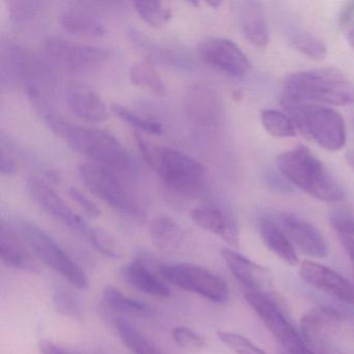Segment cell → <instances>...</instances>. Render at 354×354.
Wrapping results in <instances>:
<instances>
[{"instance_id": "25", "label": "cell", "mask_w": 354, "mask_h": 354, "mask_svg": "<svg viewBox=\"0 0 354 354\" xmlns=\"http://www.w3.org/2000/svg\"><path fill=\"white\" fill-rule=\"evenodd\" d=\"M153 244L162 252H171L179 250L185 241L183 227L169 216H158L150 225Z\"/></svg>"}, {"instance_id": "6", "label": "cell", "mask_w": 354, "mask_h": 354, "mask_svg": "<svg viewBox=\"0 0 354 354\" xmlns=\"http://www.w3.org/2000/svg\"><path fill=\"white\" fill-rule=\"evenodd\" d=\"M295 127L308 140L327 151H339L346 144V125L337 111L320 104L281 101Z\"/></svg>"}, {"instance_id": "15", "label": "cell", "mask_w": 354, "mask_h": 354, "mask_svg": "<svg viewBox=\"0 0 354 354\" xmlns=\"http://www.w3.org/2000/svg\"><path fill=\"white\" fill-rule=\"evenodd\" d=\"M300 277L308 285L341 301L354 304V286L337 271L318 263L304 261L300 264Z\"/></svg>"}, {"instance_id": "17", "label": "cell", "mask_w": 354, "mask_h": 354, "mask_svg": "<svg viewBox=\"0 0 354 354\" xmlns=\"http://www.w3.org/2000/svg\"><path fill=\"white\" fill-rule=\"evenodd\" d=\"M30 248L18 231L1 221L0 225V258L6 266L28 272H38L39 265L32 259Z\"/></svg>"}, {"instance_id": "16", "label": "cell", "mask_w": 354, "mask_h": 354, "mask_svg": "<svg viewBox=\"0 0 354 354\" xmlns=\"http://www.w3.org/2000/svg\"><path fill=\"white\" fill-rule=\"evenodd\" d=\"M221 254L232 274L250 292L262 294L272 287V277L264 267L248 260L231 248H221Z\"/></svg>"}, {"instance_id": "7", "label": "cell", "mask_w": 354, "mask_h": 354, "mask_svg": "<svg viewBox=\"0 0 354 354\" xmlns=\"http://www.w3.org/2000/svg\"><path fill=\"white\" fill-rule=\"evenodd\" d=\"M17 231L30 252L43 264L63 277L73 287L80 290L88 287V277L84 270L44 230L32 221L20 219Z\"/></svg>"}, {"instance_id": "36", "label": "cell", "mask_w": 354, "mask_h": 354, "mask_svg": "<svg viewBox=\"0 0 354 354\" xmlns=\"http://www.w3.org/2000/svg\"><path fill=\"white\" fill-rule=\"evenodd\" d=\"M99 252L111 259H119L122 252L117 242L103 230L95 227L88 240Z\"/></svg>"}, {"instance_id": "10", "label": "cell", "mask_w": 354, "mask_h": 354, "mask_svg": "<svg viewBox=\"0 0 354 354\" xmlns=\"http://www.w3.org/2000/svg\"><path fill=\"white\" fill-rule=\"evenodd\" d=\"M26 189L35 204L48 216L88 240L95 227L77 214L48 183L40 178L30 177Z\"/></svg>"}, {"instance_id": "21", "label": "cell", "mask_w": 354, "mask_h": 354, "mask_svg": "<svg viewBox=\"0 0 354 354\" xmlns=\"http://www.w3.org/2000/svg\"><path fill=\"white\" fill-rule=\"evenodd\" d=\"M122 279L126 283L148 295L167 298L171 296L169 286L158 279L147 266L145 261L136 259L126 264L121 270Z\"/></svg>"}, {"instance_id": "30", "label": "cell", "mask_w": 354, "mask_h": 354, "mask_svg": "<svg viewBox=\"0 0 354 354\" xmlns=\"http://www.w3.org/2000/svg\"><path fill=\"white\" fill-rule=\"evenodd\" d=\"M103 298L107 306L115 312L136 317H145L150 314V308L145 302L124 295L113 286L105 288Z\"/></svg>"}, {"instance_id": "40", "label": "cell", "mask_w": 354, "mask_h": 354, "mask_svg": "<svg viewBox=\"0 0 354 354\" xmlns=\"http://www.w3.org/2000/svg\"><path fill=\"white\" fill-rule=\"evenodd\" d=\"M69 196L84 211L86 215L92 217V218H97V217L100 216V209L82 190L78 189V188L71 187L69 189Z\"/></svg>"}, {"instance_id": "9", "label": "cell", "mask_w": 354, "mask_h": 354, "mask_svg": "<svg viewBox=\"0 0 354 354\" xmlns=\"http://www.w3.org/2000/svg\"><path fill=\"white\" fill-rule=\"evenodd\" d=\"M161 277L167 283L198 294L216 304H223L229 299L227 283L212 271L190 263L165 264L159 268Z\"/></svg>"}, {"instance_id": "5", "label": "cell", "mask_w": 354, "mask_h": 354, "mask_svg": "<svg viewBox=\"0 0 354 354\" xmlns=\"http://www.w3.org/2000/svg\"><path fill=\"white\" fill-rule=\"evenodd\" d=\"M1 80L6 75L9 80L19 82L24 88L28 98L37 106H42L47 98L55 92V73L48 65L30 49L19 45H9L6 48L1 45Z\"/></svg>"}, {"instance_id": "32", "label": "cell", "mask_w": 354, "mask_h": 354, "mask_svg": "<svg viewBox=\"0 0 354 354\" xmlns=\"http://www.w3.org/2000/svg\"><path fill=\"white\" fill-rule=\"evenodd\" d=\"M263 127L274 138H287L296 136V127L289 115L275 109H265L261 113Z\"/></svg>"}, {"instance_id": "24", "label": "cell", "mask_w": 354, "mask_h": 354, "mask_svg": "<svg viewBox=\"0 0 354 354\" xmlns=\"http://www.w3.org/2000/svg\"><path fill=\"white\" fill-rule=\"evenodd\" d=\"M259 231L265 245L273 254H277L283 262L291 266L298 264L299 260L294 250L293 244L290 241L287 234L277 223H274L272 219L262 218L259 223Z\"/></svg>"}, {"instance_id": "26", "label": "cell", "mask_w": 354, "mask_h": 354, "mask_svg": "<svg viewBox=\"0 0 354 354\" xmlns=\"http://www.w3.org/2000/svg\"><path fill=\"white\" fill-rule=\"evenodd\" d=\"M341 320L342 315L331 308H319L308 313L301 319L304 339L314 346H320L329 327L337 324Z\"/></svg>"}, {"instance_id": "23", "label": "cell", "mask_w": 354, "mask_h": 354, "mask_svg": "<svg viewBox=\"0 0 354 354\" xmlns=\"http://www.w3.org/2000/svg\"><path fill=\"white\" fill-rule=\"evenodd\" d=\"M240 26L246 40L254 46L263 48L269 43L266 14L259 1H245L239 10Z\"/></svg>"}, {"instance_id": "39", "label": "cell", "mask_w": 354, "mask_h": 354, "mask_svg": "<svg viewBox=\"0 0 354 354\" xmlns=\"http://www.w3.org/2000/svg\"><path fill=\"white\" fill-rule=\"evenodd\" d=\"M331 227L339 237L354 238V215L346 211H335L329 217Z\"/></svg>"}, {"instance_id": "43", "label": "cell", "mask_w": 354, "mask_h": 354, "mask_svg": "<svg viewBox=\"0 0 354 354\" xmlns=\"http://www.w3.org/2000/svg\"><path fill=\"white\" fill-rule=\"evenodd\" d=\"M41 354H70L63 348L50 341H42L40 344Z\"/></svg>"}, {"instance_id": "29", "label": "cell", "mask_w": 354, "mask_h": 354, "mask_svg": "<svg viewBox=\"0 0 354 354\" xmlns=\"http://www.w3.org/2000/svg\"><path fill=\"white\" fill-rule=\"evenodd\" d=\"M287 36L294 48L310 59L320 61L326 57L327 49L322 41L304 28L291 26Z\"/></svg>"}, {"instance_id": "27", "label": "cell", "mask_w": 354, "mask_h": 354, "mask_svg": "<svg viewBox=\"0 0 354 354\" xmlns=\"http://www.w3.org/2000/svg\"><path fill=\"white\" fill-rule=\"evenodd\" d=\"M115 325L122 343L132 354H162L155 344L125 319L118 318Z\"/></svg>"}, {"instance_id": "46", "label": "cell", "mask_w": 354, "mask_h": 354, "mask_svg": "<svg viewBox=\"0 0 354 354\" xmlns=\"http://www.w3.org/2000/svg\"><path fill=\"white\" fill-rule=\"evenodd\" d=\"M207 3H208L209 6H211V7L214 8V9H216V8H218L219 6L221 5V1H208Z\"/></svg>"}, {"instance_id": "14", "label": "cell", "mask_w": 354, "mask_h": 354, "mask_svg": "<svg viewBox=\"0 0 354 354\" xmlns=\"http://www.w3.org/2000/svg\"><path fill=\"white\" fill-rule=\"evenodd\" d=\"M279 221V227L300 252L317 259L327 256L328 244L314 225L291 212H281Z\"/></svg>"}, {"instance_id": "22", "label": "cell", "mask_w": 354, "mask_h": 354, "mask_svg": "<svg viewBox=\"0 0 354 354\" xmlns=\"http://www.w3.org/2000/svg\"><path fill=\"white\" fill-rule=\"evenodd\" d=\"M59 24L66 32L74 36L99 38L107 32L102 18L82 8L64 10L59 15Z\"/></svg>"}, {"instance_id": "11", "label": "cell", "mask_w": 354, "mask_h": 354, "mask_svg": "<svg viewBox=\"0 0 354 354\" xmlns=\"http://www.w3.org/2000/svg\"><path fill=\"white\" fill-rule=\"evenodd\" d=\"M245 299L288 354H315L283 316L277 304L264 294L248 292Z\"/></svg>"}, {"instance_id": "33", "label": "cell", "mask_w": 354, "mask_h": 354, "mask_svg": "<svg viewBox=\"0 0 354 354\" xmlns=\"http://www.w3.org/2000/svg\"><path fill=\"white\" fill-rule=\"evenodd\" d=\"M133 6L140 19L151 28H162L173 15L171 10L161 1H136Z\"/></svg>"}, {"instance_id": "31", "label": "cell", "mask_w": 354, "mask_h": 354, "mask_svg": "<svg viewBox=\"0 0 354 354\" xmlns=\"http://www.w3.org/2000/svg\"><path fill=\"white\" fill-rule=\"evenodd\" d=\"M129 80L134 86L146 88L158 96L167 92L165 82L154 67L147 62H138L129 70Z\"/></svg>"}, {"instance_id": "28", "label": "cell", "mask_w": 354, "mask_h": 354, "mask_svg": "<svg viewBox=\"0 0 354 354\" xmlns=\"http://www.w3.org/2000/svg\"><path fill=\"white\" fill-rule=\"evenodd\" d=\"M51 300L53 308L62 316L73 320H80L84 317V304L82 299L66 286L55 283L51 290Z\"/></svg>"}, {"instance_id": "38", "label": "cell", "mask_w": 354, "mask_h": 354, "mask_svg": "<svg viewBox=\"0 0 354 354\" xmlns=\"http://www.w3.org/2000/svg\"><path fill=\"white\" fill-rule=\"evenodd\" d=\"M42 3L39 1H10L11 19L16 24H24L38 15Z\"/></svg>"}, {"instance_id": "19", "label": "cell", "mask_w": 354, "mask_h": 354, "mask_svg": "<svg viewBox=\"0 0 354 354\" xmlns=\"http://www.w3.org/2000/svg\"><path fill=\"white\" fill-rule=\"evenodd\" d=\"M184 106L188 117L200 125H213L221 113L219 99L214 91L202 84H194L186 90Z\"/></svg>"}, {"instance_id": "12", "label": "cell", "mask_w": 354, "mask_h": 354, "mask_svg": "<svg viewBox=\"0 0 354 354\" xmlns=\"http://www.w3.org/2000/svg\"><path fill=\"white\" fill-rule=\"evenodd\" d=\"M45 50L55 65L73 72L94 69L103 65L111 57L109 49L62 38L48 39L45 43Z\"/></svg>"}, {"instance_id": "41", "label": "cell", "mask_w": 354, "mask_h": 354, "mask_svg": "<svg viewBox=\"0 0 354 354\" xmlns=\"http://www.w3.org/2000/svg\"><path fill=\"white\" fill-rule=\"evenodd\" d=\"M337 24L342 30H350L354 26V1L344 5L337 19Z\"/></svg>"}, {"instance_id": "37", "label": "cell", "mask_w": 354, "mask_h": 354, "mask_svg": "<svg viewBox=\"0 0 354 354\" xmlns=\"http://www.w3.org/2000/svg\"><path fill=\"white\" fill-rule=\"evenodd\" d=\"M171 337L177 346L189 351H198L205 346V339L189 327H175L171 331Z\"/></svg>"}, {"instance_id": "42", "label": "cell", "mask_w": 354, "mask_h": 354, "mask_svg": "<svg viewBox=\"0 0 354 354\" xmlns=\"http://www.w3.org/2000/svg\"><path fill=\"white\" fill-rule=\"evenodd\" d=\"M0 171L3 176L14 175L17 171L15 159L3 146H1V154H0Z\"/></svg>"}, {"instance_id": "35", "label": "cell", "mask_w": 354, "mask_h": 354, "mask_svg": "<svg viewBox=\"0 0 354 354\" xmlns=\"http://www.w3.org/2000/svg\"><path fill=\"white\" fill-rule=\"evenodd\" d=\"M217 337L227 348L236 354H266L258 346L239 333L218 331Z\"/></svg>"}, {"instance_id": "18", "label": "cell", "mask_w": 354, "mask_h": 354, "mask_svg": "<svg viewBox=\"0 0 354 354\" xmlns=\"http://www.w3.org/2000/svg\"><path fill=\"white\" fill-rule=\"evenodd\" d=\"M192 219L198 227L210 232L234 248L240 243L239 231L234 219L225 211L214 206L196 207L192 211Z\"/></svg>"}, {"instance_id": "34", "label": "cell", "mask_w": 354, "mask_h": 354, "mask_svg": "<svg viewBox=\"0 0 354 354\" xmlns=\"http://www.w3.org/2000/svg\"><path fill=\"white\" fill-rule=\"evenodd\" d=\"M111 111L122 121L126 122V123L129 124L130 126L140 130V131L146 132V133L152 134V136H161L165 131L162 124L155 121V120L142 117V115L130 111L129 109L123 106V105L113 104L111 106Z\"/></svg>"}, {"instance_id": "2", "label": "cell", "mask_w": 354, "mask_h": 354, "mask_svg": "<svg viewBox=\"0 0 354 354\" xmlns=\"http://www.w3.org/2000/svg\"><path fill=\"white\" fill-rule=\"evenodd\" d=\"M136 140L147 165L167 187L185 196L202 192L206 182L202 163L177 149L152 144L140 134H136Z\"/></svg>"}, {"instance_id": "4", "label": "cell", "mask_w": 354, "mask_h": 354, "mask_svg": "<svg viewBox=\"0 0 354 354\" xmlns=\"http://www.w3.org/2000/svg\"><path fill=\"white\" fill-rule=\"evenodd\" d=\"M277 169L289 183L308 196L325 203H337L345 196L343 187L306 146L295 147L281 153Z\"/></svg>"}, {"instance_id": "3", "label": "cell", "mask_w": 354, "mask_h": 354, "mask_svg": "<svg viewBox=\"0 0 354 354\" xmlns=\"http://www.w3.org/2000/svg\"><path fill=\"white\" fill-rule=\"evenodd\" d=\"M49 129L72 150L111 169H125L130 165L129 153L109 132L70 123L53 115H45Z\"/></svg>"}, {"instance_id": "1", "label": "cell", "mask_w": 354, "mask_h": 354, "mask_svg": "<svg viewBox=\"0 0 354 354\" xmlns=\"http://www.w3.org/2000/svg\"><path fill=\"white\" fill-rule=\"evenodd\" d=\"M281 101L346 106L354 104V84L335 68L296 72L286 78Z\"/></svg>"}, {"instance_id": "44", "label": "cell", "mask_w": 354, "mask_h": 354, "mask_svg": "<svg viewBox=\"0 0 354 354\" xmlns=\"http://www.w3.org/2000/svg\"><path fill=\"white\" fill-rule=\"evenodd\" d=\"M341 241L354 264V238L341 237Z\"/></svg>"}, {"instance_id": "13", "label": "cell", "mask_w": 354, "mask_h": 354, "mask_svg": "<svg viewBox=\"0 0 354 354\" xmlns=\"http://www.w3.org/2000/svg\"><path fill=\"white\" fill-rule=\"evenodd\" d=\"M198 53L207 66L232 77H243L252 67L243 51L229 39L218 37L204 39L198 44Z\"/></svg>"}, {"instance_id": "8", "label": "cell", "mask_w": 354, "mask_h": 354, "mask_svg": "<svg viewBox=\"0 0 354 354\" xmlns=\"http://www.w3.org/2000/svg\"><path fill=\"white\" fill-rule=\"evenodd\" d=\"M78 173L86 188L107 206L123 214H140L138 203L113 169L98 163L86 162L78 165Z\"/></svg>"}, {"instance_id": "45", "label": "cell", "mask_w": 354, "mask_h": 354, "mask_svg": "<svg viewBox=\"0 0 354 354\" xmlns=\"http://www.w3.org/2000/svg\"><path fill=\"white\" fill-rule=\"evenodd\" d=\"M347 40L350 47L354 50V26L350 30H348Z\"/></svg>"}, {"instance_id": "20", "label": "cell", "mask_w": 354, "mask_h": 354, "mask_svg": "<svg viewBox=\"0 0 354 354\" xmlns=\"http://www.w3.org/2000/svg\"><path fill=\"white\" fill-rule=\"evenodd\" d=\"M70 111L86 122H103L109 119L106 104L100 96L88 86L72 84L66 93Z\"/></svg>"}]
</instances>
